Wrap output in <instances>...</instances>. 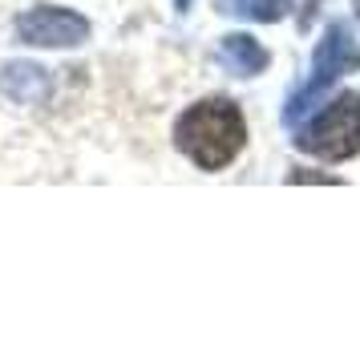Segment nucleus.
<instances>
[{
	"mask_svg": "<svg viewBox=\"0 0 360 348\" xmlns=\"http://www.w3.org/2000/svg\"><path fill=\"white\" fill-rule=\"evenodd\" d=\"M219 13L239 20H259V25H271V20H283L292 13V0H219Z\"/></svg>",
	"mask_w": 360,
	"mask_h": 348,
	"instance_id": "nucleus-7",
	"label": "nucleus"
},
{
	"mask_svg": "<svg viewBox=\"0 0 360 348\" xmlns=\"http://www.w3.org/2000/svg\"><path fill=\"white\" fill-rule=\"evenodd\" d=\"M292 183H340V179H332V174H316V170H295Z\"/></svg>",
	"mask_w": 360,
	"mask_h": 348,
	"instance_id": "nucleus-8",
	"label": "nucleus"
},
{
	"mask_svg": "<svg viewBox=\"0 0 360 348\" xmlns=\"http://www.w3.org/2000/svg\"><path fill=\"white\" fill-rule=\"evenodd\" d=\"M219 57H223V65L235 73V77H255V73H263L267 69V49H263L255 37L247 33H231L223 37V45H219Z\"/></svg>",
	"mask_w": 360,
	"mask_h": 348,
	"instance_id": "nucleus-6",
	"label": "nucleus"
},
{
	"mask_svg": "<svg viewBox=\"0 0 360 348\" xmlns=\"http://www.w3.org/2000/svg\"><path fill=\"white\" fill-rule=\"evenodd\" d=\"M17 37L25 45H37V49H77L89 41V20L73 8L41 4L17 20Z\"/></svg>",
	"mask_w": 360,
	"mask_h": 348,
	"instance_id": "nucleus-4",
	"label": "nucleus"
},
{
	"mask_svg": "<svg viewBox=\"0 0 360 348\" xmlns=\"http://www.w3.org/2000/svg\"><path fill=\"white\" fill-rule=\"evenodd\" d=\"M191 4H195V0H174V8H179V13H191Z\"/></svg>",
	"mask_w": 360,
	"mask_h": 348,
	"instance_id": "nucleus-9",
	"label": "nucleus"
},
{
	"mask_svg": "<svg viewBox=\"0 0 360 348\" xmlns=\"http://www.w3.org/2000/svg\"><path fill=\"white\" fill-rule=\"evenodd\" d=\"M247 142L243 110L231 98L195 101L186 114L174 122V146L198 166V170H223L235 162V154Z\"/></svg>",
	"mask_w": 360,
	"mask_h": 348,
	"instance_id": "nucleus-1",
	"label": "nucleus"
},
{
	"mask_svg": "<svg viewBox=\"0 0 360 348\" xmlns=\"http://www.w3.org/2000/svg\"><path fill=\"white\" fill-rule=\"evenodd\" d=\"M295 146L324 158V162H344L360 154V94H340L311 117L308 126H295Z\"/></svg>",
	"mask_w": 360,
	"mask_h": 348,
	"instance_id": "nucleus-3",
	"label": "nucleus"
},
{
	"mask_svg": "<svg viewBox=\"0 0 360 348\" xmlns=\"http://www.w3.org/2000/svg\"><path fill=\"white\" fill-rule=\"evenodd\" d=\"M352 69H360L356 37H352V29H348V20H332L328 33L320 37L316 57H311V77L295 89V98L288 101V110H283V126H300L304 114H311V110L320 105V98L340 82L344 73H352Z\"/></svg>",
	"mask_w": 360,
	"mask_h": 348,
	"instance_id": "nucleus-2",
	"label": "nucleus"
},
{
	"mask_svg": "<svg viewBox=\"0 0 360 348\" xmlns=\"http://www.w3.org/2000/svg\"><path fill=\"white\" fill-rule=\"evenodd\" d=\"M356 17H360V0H356Z\"/></svg>",
	"mask_w": 360,
	"mask_h": 348,
	"instance_id": "nucleus-10",
	"label": "nucleus"
},
{
	"mask_svg": "<svg viewBox=\"0 0 360 348\" xmlns=\"http://www.w3.org/2000/svg\"><path fill=\"white\" fill-rule=\"evenodd\" d=\"M0 94L17 105H41L49 98V73L29 61H8L0 69Z\"/></svg>",
	"mask_w": 360,
	"mask_h": 348,
	"instance_id": "nucleus-5",
	"label": "nucleus"
}]
</instances>
